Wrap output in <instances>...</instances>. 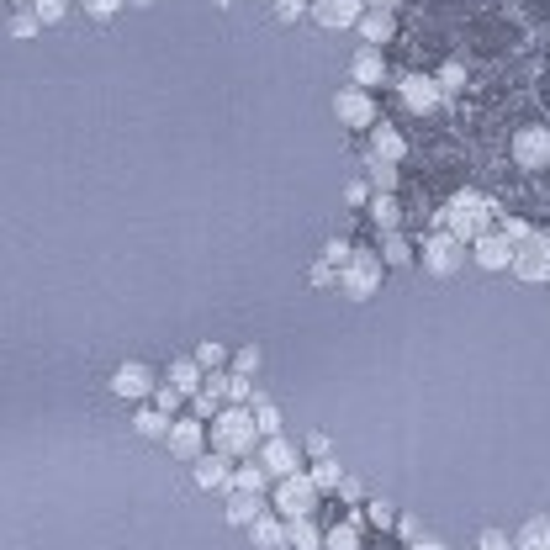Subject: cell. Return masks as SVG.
Instances as JSON below:
<instances>
[{
	"mask_svg": "<svg viewBox=\"0 0 550 550\" xmlns=\"http://www.w3.org/2000/svg\"><path fill=\"white\" fill-rule=\"evenodd\" d=\"M371 217H376V228H381V233H397V223H402L397 196H392V191H376V196H371Z\"/></svg>",
	"mask_w": 550,
	"mask_h": 550,
	"instance_id": "cell-24",
	"label": "cell"
},
{
	"mask_svg": "<svg viewBox=\"0 0 550 550\" xmlns=\"http://www.w3.org/2000/svg\"><path fill=\"white\" fill-rule=\"evenodd\" d=\"M249 540H254V550H281L286 545V519L281 513H260V519L249 524Z\"/></svg>",
	"mask_w": 550,
	"mask_h": 550,
	"instance_id": "cell-19",
	"label": "cell"
},
{
	"mask_svg": "<svg viewBox=\"0 0 550 550\" xmlns=\"http://www.w3.org/2000/svg\"><path fill=\"white\" fill-rule=\"evenodd\" d=\"M191 476H196L201 492H228L233 487V455H223V450L201 455V461H191Z\"/></svg>",
	"mask_w": 550,
	"mask_h": 550,
	"instance_id": "cell-14",
	"label": "cell"
},
{
	"mask_svg": "<svg viewBox=\"0 0 550 550\" xmlns=\"http://www.w3.org/2000/svg\"><path fill=\"white\" fill-rule=\"evenodd\" d=\"M265 487H270V471L254 461V466H233V492H260L265 498Z\"/></svg>",
	"mask_w": 550,
	"mask_h": 550,
	"instance_id": "cell-29",
	"label": "cell"
},
{
	"mask_svg": "<svg viewBox=\"0 0 550 550\" xmlns=\"http://www.w3.org/2000/svg\"><path fill=\"white\" fill-rule=\"evenodd\" d=\"M471 260L482 265V270H492V275H498V270H513V244H508L498 228H492V233H482V238L471 244Z\"/></svg>",
	"mask_w": 550,
	"mask_h": 550,
	"instance_id": "cell-15",
	"label": "cell"
},
{
	"mask_svg": "<svg viewBox=\"0 0 550 550\" xmlns=\"http://www.w3.org/2000/svg\"><path fill=\"white\" fill-rule=\"evenodd\" d=\"M254 445H260V429H254V408H228L212 418V450L233 455V461H244V455H254Z\"/></svg>",
	"mask_w": 550,
	"mask_h": 550,
	"instance_id": "cell-2",
	"label": "cell"
},
{
	"mask_svg": "<svg viewBox=\"0 0 550 550\" xmlns=\"http://www.w3.org/2000/svg\"><path fill=\"white\" fill-rule=\"evenodd\" d=\"M434 80H439V90H445V96H461V90H466V64H461V59H450Z\"/></svg>",
	"mask_w": 550,
	"mask_h": 550,
	"instance_id": "cell-35",
	"label": "cell"
},
{
	"mask_svg": "<svg viewBox=\"0 0 550 550\" xmlns=\"http://www.w3.org/2000/svg\"><path fill=\"white\" fill-rule=\"evenodd\" d=\"M344 201H350V207H365V201H371V180H350V186H344Z\"/></svg>",
	"mask_w": 550,
	"mask_h": 550,
	"instance_id": "cell-46",
	"label": "cell"
},
{
	"mask_svg": "<svg viewBox=\"0 0 550 550\" xmlns=\"http://www.w3.org/2000/svg\"><path fill=\"white\" fill-rule=\"evenodd\" d=\"M228 524H238V529H249L254 519H260V513H265V503H260V492H233L228 487Z\"/></svg>",
	"mask_w": 550,
	"mask_h": 550,
	"instance_id": "cell-20",
	"label": "cell"
},
{
	"mask_svg": "<svg viewBox=\"0 0 550 550\" xmlns=\"http://www.w3.org/2000/svg\"><path fill=\"white\" fill-rule=\"evenodd\" d=\"M281 550H323V529L313 519H286V545Z\"/></svg>",
	"mask_w": 550,
	"mask_h": 550,
	"instance_id": "cell-22",
	"label": "cell"
},
{
	"mask_svg": "<svg viewBox=\"0 0 550 550\" xmlns=\"http://www.w3.org/2000/svg\"><path fill=\"white\" fill-rule=\"evenodd\" d=\"M191 360H196V365H201V371H207V376H212V371H223V365L233 360V350H228V344H223V339H201Z\"/></svg>",
	"mask_w": 550,
	"mask_h": 550,
	"instance_id": "cell-25",
	"label": "cell"
},
{
	"mask_svg": "<svg viewBox=\"0 0 550 550\" xmlns=\"http://www.w3.org/2000/svg\"><path fill=\"white\" fill-rule=\"evenodd\" d=\"M402 154H408V138L397 133V127H371V159H381V164H402Z\"/></svg>",
	"mask_w": 550,
	"mask_h": 550,
	"instance_id": "cell-18",
	"label": "cell"
},
{
	"mask_svg": "<svg viewBox=\"0 0 550 550\" xmlns=\"http://www.w3.org/2000/svg\"><path fill=\"white\" fill-rule=\"evenodd\" d=\"M307 281H313V286H339V270L318 260V265H313V275H307Z\"/></svg>",
	"mask_w": 550,
	"mask_h": 550,
	"instance_id": "cell-49",
	"label": "cell"
},
{
	"mask_svg": "<svg viewBox=\"0 0 550 550\" xmlns=\"http://www.w3.org/2000/svg\"><path fill=\"white\" fill-rule=\"evenodd\" d=\"M180 402H186V397H180V392L170 387V381H159V387H154V408H159V413H170V418H175Z\"/></svg>",
	"mask_w": 550,
	"mask_h": 550,
	"instance_id": "cell-41",
	"label": "cell"
},
{
	"mask_svg": "<svg viewBox=\"0 0 550 550\" xmlns=\"http://www.w3.org/2000/svg\"><path fill=\"white\" fill-rule=\"evenodd\" d=\"M164 445H170V455L175 461H201V455H207V424H201V418H175L170 424V434H164Z\"/></svg>",
	"mask_w": 550,
	"mask_h": 550,
	"instance_id": "cell-9",
	"label": "cell"
},
{
	"mask_svg": "<svg viewBox=\"0 0 550 550\" xmlns=\"http://www.w3.org/2000/svg\"><path fill=\"white\" fill-rule=\"evenodd\" d=\"M397 535L408 540V545L424 540V519H418V513H397Z\"/></svg>",
	"mask_w": 550,
	"mask_h": 550,
	"instance_id": "cell-43",
	"label": "cell"
},
{
	"mask_svg": "<svg viewBox=\"0 0 550 550\" xmlns=\"http://www.w3.org/2000/svg\"><path fill=\"white\" fill-rule=\"evenodd\" d=\"M445 228L461 238V244L471 249L482 233H492L498 228V212H492V201L482 196V191H455L450 201H445Z\"/></svg>",
	"mask_w": 550,
	"mask_h": 550,
	"instance_id": "cell-1",
	"label": "cell"
},
{
	"mask_svg": "<svg viewBox=\"0 0 550 550\" xmlns=\"http://www.w3.org/2000/svg\"><path fill=\"white\" fill-rule=\"evenodd\" d=\"M307 476H313V487H318V492H339V482H344V466L334 461V455H318V461H313V471H307Z\"/></svg>",
	"mask_w": 550,
	"mask_h": 550,
	"instance_id": "cell-27",
	"label": "cell"
},
{
	"mask_svg": "<svg viewBox=\"0 0 550 550\" xmlns=\"http://www.w3.org/2000/svg\"><path fill=\"white\" fill-rule=\"evenodd\" d=\"M513 275H519L524 286L550 281V233H529L524 244H513Z\"/></svg>",
	"mask_w": 550,
	"mask_h": 550,
	"instance_id": "cell-6",
	"label": "cell"
},
{
	"mask_svg": "<svg viewBox=\"0 0 550 550\" xmlns=\"http://www.w3.org/2000/svg\"><path fill=\"white\" fill-rule=\"evenodd\" d=\"M381 260H387V270H408L413 265V249L402 233H387V244H381Z\"/></svg>",
	"mask_w": 550,
	"mask_h": 550,
	"instance_id": "cell-33",
	"label": "cell"
},
{
	"mask_svg": "<svg viewBox=\"0 0 550 550\" xmlns=\"http://www.w3.org/2000/svg\"><path fill=\"white\" fill-rule=\"evenodd\" d=\"M350 244H344V238H328V244H323V265H334V270H344V260H350Z\"/></svg>",
	"mask_w": 550,
	"mask_h": 550,
	"instance_id": "cell-42",
	"label": "cell"
},
{
	"mask_svg": "<svg viewBox=\"0 0 550 550\" xmlns=\"http://www.w3.org/2000/svg\"><path fill=\"white\" fill-rule=\"evenodd\" d=\"M424 270L429 275H439V281H450V275H461V265H466V244L455 238L450 228H434L429 238H424Z\"/></svg>",
	"mask_w": 550,
	"mask_h": 550,
	"instance_id": "cell-4",
	"label": "cell"
},
{
	"mask_svg": "<svg viewBox=\"0 0 550 550\" xmlns=\"http://www.w3.org/2000/svg\"><path fill=\"white\" fill-rule=\"evenodd\" d=\"M513 550H550V513L524 519V529L513 535Z\"/></svg>",
	"mask_w": 550,
	"mask_h": 550,
	"instance_id": "cell-23",
	"label": "cell"
},
{
	"mask_svg": "<svg viewBox=\"0 0 550 550\" xmlns=\"http://www.w3.org/2000/svg\"><path fill=\"white\" fill-rule=\"evenodd\" d=\"M381 80H387V53L371 48V43H360L355 59H350V85L371 90V85H381Z\"/></svg>",
	"mask_w": 550,
	"mask_h": 550,
	"instance_id": "cell-16",
	"label": "cell"
},
{
	"mask_svg": "<svg viewBox=\"0 0 550 550\" xmlns=\"http://www.w3.org/2000/svg\"><path fill=\"white\" fill-rule=\"evenodd\" d=\"M254 429H260V439H275V434H281V408H275L265 392L254 397Z\"/></svg>",
	"mask_w": 550,
	"mask_h": 550,
	"instance_id": "cell-28",
	"label": "cell"
},
{
	"mask_svg": "<svg viewBox=\"0 0 550 550\" xmlns=\"http://www.w3.org/2000/svg\"><path fill=\"white\" fill-rule=\"evenodd\" d=\"M164 381H170L180 397H196V392H201V381H207V371H201V365L186 355V360H170V376H164Z\"/></svg>",
	"mask_w": 550,
	"mask_h": 550,
	"instance_id": "cell-21",
	"label": "cell"
},
{
	"mask_svg": "<svg viewBox=\"0 0 550 550\" xmlns=\"http://www.w3.org/2000/svg\"><path fill=\"white\" fill-rule=\"evenodd\" d=\"M318 498H323V492L313 487V476H307V471L275 482V513H281V519H313Z\"/></svg>",
	"mask_w": 550,
	"mask_h": 550,
	"instance_id": "cell-5",
	"label": "cell"
},
{
	"mask_svg": "<svg viewBox=\"0 0 550 550\" xmlns=\"http://www.w3.org/2000/svg\"><path fill=\"white\" fill-rule=\"evenodd\" d=\"M275 22H302L307 11H313V0H270Z\"/></svg>",
	"mask_w": 550,
	"mask_h": 550,
	"instance_id": "cell-37",
	"label": "cell"
},
{
	"mask_svg": "<svg viewBox=\"0 0 550 550\" xmlns=\"http://www.w3.org/2000/svg\"><path fill=\"white\" fill-rule=\"evenodd\" d=\"M127 6H154V0H127Z\"/></svg>",
	"mask_w": 550,
	"mask_h": 550,
	"instance_id": "cell-52",
	"label": "cell"
},
{
	"mask_svg": "<svg viewBox=\"0 0 550 550\" xmlns=\"http://www.w3.org/2000/svg\"><path fill=\"white\" fill-rule=\"evenodd\" d=\"M260 466L270 471V482H281V476L302 471V455H297V445H291L286 434H275V439H260Z\"/></svg>",
	"mask_w": 550,
	"mask_h": 550,
	"instance_id": "cell-12",
	"label": "cell"
},
{
	"mask_svg": "<svg viewBox=\"0 0 550 550\" xmlns=\"http://www.w3.org/2000/svg\"><path fill=\"white\" fill-rule=\"evenodd\" d=\"M307 455H313V461H318V455H334V439H328L323 429H313V434H307Z\"/></svg>",
	"mask_w": 550,
	"mask_h": 550,
	"instance_id": "cell-47",
	"label": "cell"
},
{
	"mask_svg": "<svg viewBox=\"0 0 550 550\" xmlns=\"http://www.w3.org/2000/svg\"><path fill=\"white\" fill-rule=\"evenodd\" d=\"M381 275H387V260L371 254V249H355L350 260H344V270H339V297L344 302H371L381 291Z\"/></svg>",
	"mask_w": 550,
	"mask_h": 550,
	"instance_id": "cell-3",
	"label": "cell"
},
{
	"mask_svg": "<svg viewBox=\"0 0 550 550\" xmlns=\"http://www.w3.org/2000/svg\"><path fill=\"white\" fill-rule=\"evenodd\" d=\"M365 6H387V11H392V6H397V0H365Z\"/></svg>",
	"mask_w": 550,
	"mask_h": 550,
	"instance_id": "cell-51",
	"label": "cell"
},
{
	"mask_svg": "<svg viewBox=\"0 0 550 550\" xmlns=\"http://www.w3.org/2000/svg\"><path fill=\"white\" fill-rule=\"evenodd\" d=\"M233 371L238 376H260V365H265V350H260V344H244V350H233Z\"/></svg>",
	"mask_w": 550,
	"mask_h": 550,
	"instance_id": "cell-34",
	"label": "cell"
},
{
	"mask_svg": "<svg viewBox=\"0 0 550 550\" xmlns=\"http://www.w3.org/2000/svg\"><path fill=\"white\" fill-rule=\"evenodd\" d=\"M323 550H360V524H355V519L334 524V529L323 535Z\"/></svg>",
	"mask_w": 550,
	"mask_h": 550,
	"instance_id": "cell-32",
	"label": "cell"
},
{
	"mask_svg": "<svg viewBox=\"0 0 550 550\" xmlns=\"http://www.w3.org/2000/svg\"><path fill=\"white\" fill-rule=\"evenodd\" d=\"M365 519H371L376 529H397V513H392V503H381V498H371V503H365Z\"/></svg>",
	"mask_w": 550,
	"mask_h": 550,
	"instance_id": "cell-40",
	"label": "cell"
},
{
	"mask_svg": "<svg viewBox=\"0 0 550 550\" xmlns=\"http://www.w3.org/2000/svg\"><path fill=\"white\" fill-rule=\"evenodd\" d=\"M80 6H85V16H90V22H112V16L127 6V0H80Z\"/></svg>",
	"mask_w": 550,
	"mask_h": 550,
	"instance_id": "cell-38",
	"label": "cell"
},
{
	"mask_svg": "<svg viewBox=\"0 0 550 550\" xmlns=\"http://www.w3.org/2000/svg\"><path fill=\"white\" fill-rule=\"evenodd\" d=\"M223 397L233 402V408H254V376H238V371H223Z\"/></svg>",
	"mask_w": 550,
	"mask_h": 550,
	"instance_id": "cell-26",
	"label": "cell"
},
{
	"mask_svg": "<svg viewBox=\"0 0 550 550\" xmlns=\"http://www.w3.org/2000/svg\"><path fill=\"white\" fill-rule=\"evenodd\" d=\"M513 164L529 175L550 170V127H519V133H513Z\"/></svg>",
	"mask_w": 550,
	"mask_h": 550,
	"instance_id": "cell-8",
	"label": "cell"
},
{
	"mask_svg": "<svg viewBox=\"0 0 550 550\" xmlns=\"http://www.w3.org/2000/svg\"><path fill=\"white\" fill-rule=\"evenodd\" d=\"M32 11H38L43 27H59L64 16H69V0H32Z\"/></svg>",
	"mask_w": 550,
	"mask_h": 550,
	"instance_id": "cell-36",
	"label": "cell"
},
{
	"mask_svg": "<svg viewBox=\"0 0 550 550\" xmlns=\"http://www.w3.org/2000/svg\"><path fill=\"white\" fill-rule=\"evenodd\" d=\"M371 191H397V164L371 159Z\"/></svg>",
	"mask_w": 550,
	"mask_h": 550,
	"instance_id": "cell-39",
	"label": "cell"
},
{
	"mask_svg": "<svg viewBox=\"0 0 550 550\" xmlns=\"http://www.w3.org/2000/svg\"><path fill=\"white\" fill-rule=\"evenodd\" d=\"M355 32H360V43L381 48V43H392L397 22H392V11H387V6H365V16H360V22H355Z\"/></svg>",
	"mask_w": 550,
	"mask_h": 550,
	"instance_id": "cell-17",
	"label": "cell"
},
{
	"mask_svg": "<svg viewBox=\"0 0 550 550\" xmlns=\"http://www.w3.org/2000/svg\"><path fill=\"white\" fill-rule=\"evenodd\" d=\"M498 233L508 238V244H524V238H529V223H519V217H503Z\"/></svg>",
	"mask_w": 550,
	"mask_h": 550,
	"instance_id": "cell-45",
	"label": "cell"
},
{
	"mask_svg": "<svg viewBox=\"0 0 550 550\" xmlns=\"http://www.w3.org/2000/svg\"><path fill=\"white\" fill-rule=\"evenodd\" d=\"M339 498H344V503H365V487H360V476H344V482H339Z\"/></svg>",
	"mask_w": 550,
	"mask_h": 550,
	"instance_id": "cell-48",
	"label": "cell"
},
{
	"mask_svg": "<svg viewBox=\"0 0 550 550\" xmlns=\"http://www.w3.org/2000/svg\"><path fill=\"white\" fill-rule=\"evenodd\" d=\"M408 550H445V545H439V540H413Z\"/></svg>",
	"mask_w": 550,
	"mask_h": 550,
	"instance_id": "cell-50",
	"label": "cell"
},
{
	"mask_svg": "<svg viewBox=\"0 0 550 550\" xmlns=\"http://www.w3.org/2000/svg\"><path fill=\"white\" fill-rule=\"evenodd\" d=\"M334 117H339V127H350V133H371V127H376V101H371V90L344 85L339 96H334Z\"/></svg>",
	"mask_w": 550,
	"mask_h": 550,
	"instance_id": "cell-7",
	"label": "cell"
},
{
	"mask_svg": "<svg viewBox=\"0 0 550 550\" xmlns=\"http://www.w3.org/2000/svg\"><path fill=\"white\" fill-rule=\"evenodd\" d=\"M397 90H402V106H408V112H418V117H429V112H439V106H445V90H439L434 75H402Z\"/></svg>",
	"mask_w": 550,
	"mask_h": 550,
	"instance_id": "cell-10",
	"label": "cell"
},
{
	"mask_svg": "<svg viewBox=\"0 0 550 550\" xmlns=\"http://www.w3.org/2000/svg\"><path fill=\"white\" fill-rule=\"evenodd\" d=\"M154 371L143 360H127V365H117V376H112V392L122 397V402H149L154 397Z\"/></svg>",
	"mask_w": 550,
	"mask_h": 550,
	"instance_id": "cell-11",
	"label": "cell"
},
{
	"mask_svg": "<svg viewBox=\"0 0 550 550\" xmlns=\"http://www.w3.org/2000/svg\"><path fill=\"white\" fill-rule=\"evenodd\" d=\"M170 424H175V418L159 413V408H143V413L133 418V429H138L143 439H164V434H170Z\"/></svg>",
	"mask_w": 550,
	"mask_h": 550,
	"instance_id": "cell-30",
	"label": "cell"
},
{
	"mask_svg": "<svg viewBox=\"0 0 550 550\" xmlns=\"http://www.w3.org/2000/svg\"><path fill=\"white\" fill-rule=\"evenodd\" d=\"M476 550H513V540H508V529H482V535H476Z\"/></svg>",
	"mask_w": 550,
	"mask_h": 550,
	"instance_id": "cell-44",
	"label": "cell"
},
{
	"mask_svg": "<svg viewBox=\"0 0 550 550\" xmlns=\"http://www.w3.org/2000/svg\"><path fill=\"white\" fill-rule=\"evenodd\" d=\"M313 22L323 27V32H344V27H355L360 16H365V0H313Z\"/></svg>",
	"mask_w": 550,
	"mask_h": 550,
	"instance_id": "cell-13",
	"label": "cell"
},
{
	"mask_svg": "<svg viewBox=\"0 0 550 550\" xmlns=\"http://www.w3.org/2000/svg\"><path fill=\"white\" fill-rule=\"evenodd\" d=\"M6 32H11L16 43H32V38H43V22H38V11L27 6V11H16L11 22H6Z\"/></svg>",
	"mask_w": 550,
	"mask_h": 550,
	"instance_id": "cell-31",
	"label": "cell"
},
{
	"mask_svg": "<svg viewBox=\"0 0 550 550\" xmlns=\"http://www.w3.org/2000/svg\"><path fill=\"white\" fill-rule=\"evenodd\" d=\"M212 6H223V11H228V6H233V0H212Z\"/></svg>",
	"mask_w": 550,
	"mask_h": 550,
	"instance_id": "cell-53",
	"label": "cell"
}]
</instances>
